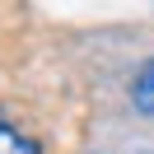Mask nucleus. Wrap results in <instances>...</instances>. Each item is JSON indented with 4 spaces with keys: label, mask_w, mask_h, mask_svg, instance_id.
<instances>
[{
    "label": "nucleus",
    "mask_w": 154,
    "mask_h": 154,
    "mask_svg": "<svg viewBox=\"0 0 154 154\" xmlns=\"http://www.w3.org/2000/svg\"><path fill=\"white\" fill-rule=\"evenodd\" d=\"M131 103H135V112L154 117V56L145 61L140 70H135V84H131Z\"/></svg>",
    "instance_id": "obj_1"
},
{
    "label": "nucleus",
    "mask_w": 154,
    "mask_h": 154,
    "mask_svg": "<svg viewBox=\"0 0 154 154\" xmlns=\"http://www.w3.org/2000/svg\"><path fill=\"white\" fill-rule=\"evenodd\" d=\"M0 154H42V145L33 140V135H23L19 126L0 122Z\"/></svg>",
    "instance_id": "obj_2"
}]
</instances>
